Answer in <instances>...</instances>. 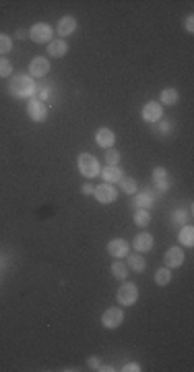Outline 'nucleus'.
<instances>
[{
	"label": "nucleus",
	"mask_w": 194,
	"mask_h": 372,
	"mask_svg": "<svg viewBox=\"0 0 194 372\" xmlns=\"http://www.w3.org/2000/svg\"><path fill=\"white\" fill-rule=\"evenodd\" d=\"M116 296H118V302L122 306H132L139 300V287H137V283H122Z\"/></svg>",
	"instance_id": "obj_3"
},
{
	"label": "nucleus",
	"mask_w": 194,
	"mask_h": 372,
	"mask_svg": "<svg viewBox=\"0 0 194 372\" xmlns=\"http://www.w3.org/2000/svg\"><path fill=\"white\" fill-rule=\"evenodd\" d=\"M171 281V271L167 269V267H163V269H157V273H155V283L157 285H167Z\"/></svg>",
	"instance_id": "obj_22"
},
{
	"label": "nucleus",
	"mask_w": 194,
	"mask_h": 372,
	"mask_svg": "<svg viewBox=\"0 0 194 372\" xmlns=\"http://www.w3.org/2000/svg\"><path fill=\"white\" fill-rule=\"evenodd\" d=\"M110 269H112V275H114L116 279H122V281H124V279L128 277V267H126L120 259H118V261H114Z\"/></svg>",
	"instance_id": "obj_19"
},
{
	"label": "nucleus",
	"mask_w": 194,
	"mask_h": 372,
	"mask_svg": "<svg viewBox=\"0 0 194 372\" xmlns=\"http://www.w3.org/2000/svg\"><path fill=\"white\" fill-rule=\"evenodd\" d=\"M134 224H137L139 228H147L151 224V213L149 209H139L137 213H134Z\"/></svg>",
	"instance_id": "obj_21"
},
{
	"label": "nucleus",
	"mask_w": 194,
	"mask_h": 372,
	"mask_svg": "<svg viewBox=\"0 0 194 372\" xmlns=\"http://www.w3.org/2000/svg\"><path fill=\"white\" fill-rule=\"evenodd\" d=\"M122 176H124V172H122L118 166H108L106 170H102V178H104V182H108V184L120 182Z\"/></svg>",
	"instance_id": "obj_14"
},
{
	"label": "nucleus",
	"mask_w": 194,
	"mask_h": 372,
	"mask_svg": "<svg viewBox=\"0 0 194 372\" xmlns=\"http://www.w3.org/2000/svg\"><path fill=\"white\" fill-rule=\"evenodd\" d=\"M9 91L15 97H19V100H27V97L35 95L37 85H35V81L31 79L29 75H17V77H13L11 83H9Z\"/></svg>",
	"instance_id": "obj_1"
},
{
	"label": "nucleus",
	"mask_w": 194,
	"mask_h": 372,
	"mask_svg": "<svg viewBox=\"0 0 194 372\" xmlns=\"http://www.w3.org/2000/svg\"><path fill=\"white\" fill-rule=\"evenodd\" d=\"M13 50V42L7 33H0V54H9Z\"/></svg>",
	"instance_id": "obj_26"
},
{
	"label": "nucleus",
	"mask_w": 194,
	"mask_h": 372,
	"mask_svg": "<svg viewBox=\"0 0 194 372\" xmlns=\"http://www.w3.org/2000/svg\"><path fill=\"white\" fill-rule=\"evenodd\" d=\"M178 240H180V244L182 246H194V228L192 226H184L182 230H180V234H178Z\"/></svg>",
	"instance_id": "obj_18"
},
{
	"label": "nucleus",
	"mask_w": 194,
	"mask_h": 372,
	"mask_svg": "<svg viewBox=\"0 0 194 372\" xmlns=\"http://www.w3.org/2000/svg\"><path fill=\"white\" fill-rule=\"evenodd\" d=\"M122 321H124V312H122L120 308H116V306L108 308L104 315H102V323H104L106 329H116V327H120Z\"/></svg>",
	"instance_id": "obj_7"
},
{
	"label": "nucleus",
	"mask_w": 194,
	"mask_h": 372,
	"mask_svg": "<svg viewBox=\"0 0 194 372\" xmlns=\"http://www.w3.org/2000/svg\"><path fill=\"white\" fill-rule=\"evenodd\" d=\"M108 252L112 254L114 259H124V257H128V252H130V244L126 240H122V238H116V240L108 242Z\"/></svg>",
	"instance_id": "obj_10"
},
{
	"label": "nucleus",
	"mask_w": 194,
	"mask_h": 372,
	"mask_svg": "<svg viewBox=\"0 0 194 372\" xmlns=\"http://www.w3.org/2000/svg\"><path fill=\"white\" fill-rule=\"evenodd\" d=\"M93 197H95L97 201H100V203H104V205H110V203H114V201H116V197H118V192H116V188H114V186H110L108 182H104V184H100V186H95Z\"/></svg>",
	"instance_id": "obj_8"
},
{
	"label": "nucleus",
	"mask_w": 194,
	"mask_h": 372,
	"mask_svg": "<svg viewBox=\"0 0 194 372\" xmlns=\"http://www.w3.org/2000/svg\"><path fill=\"white\" fill-rule=\"evenodd\" d=\"M132 246H134V250H137V252H149L153 248V236L143 232V234H139V236L134 238Z\"/></svg>",
	"instance_id": "obj_13"
},
{
	"label": "nucleus",
	"mask_w": 194,
	"mask_h": 372,
	"mask_svg": "<svg viewBox=\"0 0 194 372\" xmlns=\"http://www.w3.org/2000/svg\"><path fill=\"white\" fill-rule=\"evenodd\" d=\"M163 116V106L159 102H149L143 108V120L145 122H159Z\"/></svg>",
	"instance_id": "obj_9"
},
{
	"label": "nucleus",
	"mask_w": 194,
	"mask_h": 372,
	"mask_svg": "<svg viewBox=\"0 0 194 372\" xmlns=\"http://www.w3.org/2000/svg\"><path fill=\"white\" fill-rule=\"evenodd\" d=\"M87 366H89L91 370H100V366H102V360L97 358V356H91V358L87 360Z\"/></svg>",
	"instance_id": "obj_29"
},
{
	"label": "nucleus",
	"mask_w": 194,
	"mask_h": 372,
	"mask_svg": "<svg viewBox=\"0 0 194 372\" xmlns=\"http://www.w3.org/2000/svg\"><path fill=\"white\" fill-rule=\"evenodd\" d=\"M106 164H108V166H118V164H120V153L116 151V149H108V153H106Z\"/></svg>",
	"instance_id": "obj_27"
},
{
	"label": "nucleus",
	"mask_w": 194,
	"mask_h": 372,
	"mask_svg": "<svg viewBox=\"0 0 194 372\" xmlns=\"http://www.w3.org/2000/svg\"><path fill=\"white\" fill-rule=\"evenodd\" d=\"M76 166H79V172L85 176V178H95V176L102 172L100 162H97V158L91 153H81L79 160H76Z\"/></svg>",
	"instance_id": "obj_2"
},
{
	"label": "nucleus",
	"mask_w": 194,
	"mask_h": 372,
	"mask_svg": "<svg viewBox=\"0 0 194 372\" xmlns=\"http://www.w3.org/2000/svg\"><path fill=\"white\" fill-rule=\"evenodd\" d=\"M118 184H120L122 192H126V194H134V192H137V180H134V178H128V176H122Z\"/></svg>",
	"instance_id": "obj_23"
},
{
	"label": "nucleus",
	"mask_w": 194,
	"mask_h": 372,
	"mask_svg": "<svg viewBox=\"0 0 194 372\" xmlns=\"http://www.w3.org/2000/svg\"><path fill=\"white\" fill-rule=\"evenodd\" d=\"M112 370H114L112 366H104V364L100 366V372H112Z\"/></svg>",
	"instance_id": "obj_35"
},
{
	"label": "nucleus",
	"mask_w": 194,
	"mask_h": 372,
	"mask_svg": "<svg viewBox=\"0 0 194 372\" xmlns=\"http://www.w3.org/2000/svg\"><path fill=\"white\" fill-rule=\"evenodd\" d=\"M137 205H139V209H149V207L153 205V194L141 192L139 197H137Z\"/></svg>",
	"instance_id": "obj_25"
},
{
	"label": "nucleus",
	"mask_w": 194,
	"mask_h": 372,
	"mask_svg": "<svg viewBox=\"0 0 194 372\" xmlns=\"http://www.w3.org/2000/svg\"><path fill=\"white\" fill-rule=\"evenodd\" d=\"M93 192H95L93 184H83V194H93Z\"/></svg>",
	"instance_id": "obj_32"
},
{
	"label": "nucleus",
	"mask_w": 194,
	"mask_h": 372,
	"mask_svg": "<svg viewBox=\"0 0 194 372\" xmlns=\"http://www.w3.org/2000/svg\"><path fill=\"white\" fill-rule=\"evenodd\" d=\"M165 178H167L165 168H155L153 170V182H159V180H165Z\"/></svg>",
	"instance_id": "obj_28"
},
{
	"label": "nucleus",
	"mask_w": 194,
	"mask_h": 372,
	"mask_svg": "<svg viewBox=\"0 0 194 372\" xmlns=\"http://www.w3.org/2000/svg\"><path fill=\"white\" fill-rule=\"evenodd\" d=\"M68 52V44L64 40H50L48 44V54L54 58H62Z\"/></svg>",
	"instance_id": "obj_16"
},
{
	"label": "nucleus",
	"mask_w": 194,
	"mask_h": 372,
	"mask_svg": "<svg viewBox=\"0 0 194 372\" xmlns=\"http://www.w3.org/2000/svg\"><path fill=\"white\" fill-rule=\"evenodd\" d=\"M50 72V60L44 56H37L29 62V77L31 79H42Z\"/></svg>",
	"instance_id": "obj_6"
},
{
	"label": "nucleus",
	"mask_w": 194,
	"mask_h": 372,
	"mask_svg": "<svg viewBox=\"0 0 194 372\" xmlns=\"http://www.w3.org/2000/svg\"><path fill=\"white\" fill-rule=\"evenodd\" d=\"M169 128H171V126H169V124H167V122H163V124H161V130H163V132H167V130H169Z\"/></svg>",
	"instance_id": "obj_36"
},
{
	"label": "nucleus",
	"mask_w": 194,
	"mask_h": 372,
	"mask_svg": "<svg viewBox=\"0 0 194 372\" xmlns=\"http://www.w3.org/2000/svg\"><path fill=\"white\" fill-rule=\"evenodd\" d=\"M184 263V252L180 246H173L165 252V267L167 269H176V267H182Z\"/></svg>",
	"instance_id": "obj_12"
},
{
	"label": "nucleus",
	"mask_w": 194,
	"mask_h": 372,
	"mask_svg": "<svg viewBox=\"0 0 194 372\" xmlns=\"http://www.w3.org/2000/svg\"><path fill=\"white\" fill-rule=\"evenodd\" d=\"M74 29H76V21H74V17H70V15L62 17L60 21H58V33H60L62 37L74 33Z\"/></svg>",
	"instance_id": "obj_15"
},
{
	"label": "nucleus",
	"mask_w": 194,
	"mask_h": 372,
	"mask_svg": "<svg viewBox=\"0 0 194 372\" xmlns=\"http://www.w3.org/2000/svg\"><path fill=\"white\" fill-rule=\"evenodd\" d=\"M95 141H97V145L100 147H104V149H112L114 147V143H116V134H114V130L112 128H100L95 132Z\"/></svg>",
	"instance_id": "obj_11"
},
{
	"label": "nucleus",
	"mask_w": 194,
	"mask_h": 372,
	"mask_svg": "<svg viewBox=\"0 0 194 372\" xmlns=\"http://www.w3.org/2000/svg\"><path fill=\"white\" fill-rule=\"evenodd\" d=\"M184 25H186V31H188V33L194 31V17H192V15L186 17V23H184Z\"/></svg>",
	"instance_id": "obj_31"
},
{
	"label": "nucleus",
	"mask_w": 194,
	"mask_h": 372,
	"mask_svg": "<svg viewBox=\"0 0 194 372\" xmlns=\"http://www.w3.org/2000/svg\"><path fill=\"white\" fill-rule=\"evenodd\" d=\"M128 267L132 271H137V273H143L147 263H145V259L141 257V254H128Z\"/></svg>",
	"instance_id": "obj_20"
},
{
	"label": "nucleus",
	"mask_w": 194,
	"mask_h": 372,
	"mask_svg": "<svg viewBox=\"0 0 194 372\" xmlns=\"http://www.w3.org/2000/svg\"><path fill=\"white\" fill-rule=\"evenodd\" d=\"M52 27L48 23H35L31 29H29V37L35 42V44H50V37H52Z\"/></svg>",
	"instance_id": "obj_5"
},
{
	"label": "nucleus",
	"mask_w": 194,
	"mask_h": 372,
	"mask_svg": "<svg viewBox=\"0 0 194 372\" xmlns=\"http://www.w3.org/2000/svg\"><path fill=\"white\" fill-rule=\"evenodd\" d=\"M173 217H176V219H173V221H184V217H186V213H184V211H178L176 215H173Z\"/></svg>",
	"instance_id": "obj_33"
},
{
	"label": "nucleus",
	"mask_w": 194,
	"mask_h": 372,
	"mask_svg": "<svg viewBox=\"0 0 194 372\" xmlns=\"http://www.w3.org/2000/svg\"><path fill=\"white\" fill-rule=\"evenodd\" d=\"M11 72H13L11 60H9V58H5V56H0V79H5V77H11Z\"/></svg>",
	"instance_id": "obj_24"
},
{
	"label": "nucleus",
	"mask_w": 194,
	"mask_h": 372,
	"mask_svg": "<svg viewBox=\"0 0 194 372\" xmlns=\"http://www.w3.org/2000/svg\"><path fill=\"white\" fill-rule=\"evenodd\" d=\"M122 370H124V372H141V366H139L137 362H128Z\"/></svg>",
	"instance_id": "obj_30"
},
{
	"label": "nucleus",
	"mask_w": 194,
	"mask_h": 372,
	"mask_svg": "<svg viewBox=\"0 0 194 372\" xmlns=\"http://www.w3.org/2000/svg\"><path fill=\"white\" fill-rule=\"evenodd\" d=\"M27 33H29V31H25V29H19V31H17V37H19V40H25V35H27Z\"/></svg>",
	"instance_id": "obj_34"
},
{
	"label": "nucleus",
	"mask_w": 194,
	"mask_h": 372,
	"mask_svg": "<svg viewBox=\"0 0 194 372\" xmlns=\"http://www.w3.org/2000/svg\"><path fill=\"white\" fill-rule=\"evenodd\" d=\"M178 100H180L178 89H171V87L163 89V91H161V95H159V104H165V106H173V104H178Z\"/></svg>",
	"instance_id": "obj_17"
},
{
	"label": "nucleus",
	"mask_w": 194,
	"mask_h": 372,
	"mask_svg": "<svg viewBox=\"0 0 194 372\" xmlns=\"http://www.w3.org/2000/svg\"><path fill=\"white\" fill-rule=\"evenodd\" d=\"M48 106H46V102H40L37 97H31L29 100V104H27V114H29V118L33 120V122H44L46 118H48Z\"/></svg>",
	"instance_id": "obj_4"
}]
</instances>
